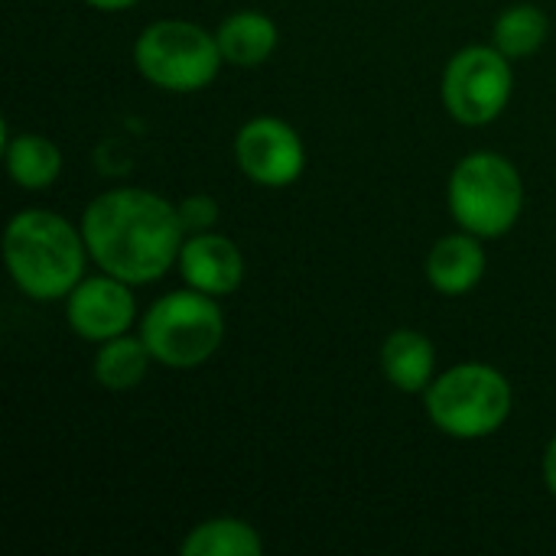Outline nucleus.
<instances>
[{"instance_id": "nucleus-6", "label": "nucleus", "mask_w": 556, "mask_h": 556, "mask_svg": "<svg viewBox=\"0 0 556 556\" xmlns=\"http://www.w3.org/2000/svg\"><path fill=\"white\" fill-rule=\"evenodd\" d=\"M140 339L166 368L205 365L225 339V313L215 296L192 287L160 296L140 319Z\"/></svg>"}, {"instance_id": "nucleus-9", "label": "nucleus", "mask_w": 556, "mask_h": 556, "mask_svg": "<svg viewBox=\"0 0 556 556\" xmlns=\"http://www.w3.org/2000/svg\"><path fill=\"white\" fill-rule=\"evenodd\" d=\"M65 319L75 336L85 342H108L114 336L130 332L137 319L134 287L114 274L81 277L78 287L65 296Z\"/></svg>"}, {"instance_id": "nucleus-15", "label": "nucleus", "mask_w": 556, "mask_h": 556, "mask_svg": "<svg viewBox=\"0 0 556 556\" xmlns=\"http://www.w3.org/2000/svg\"><path fill=\"white\" fill-rule=\"evenodd\" d=\"M150 362H153V355H150L147 342L140 339V332L137 336L124 332V336H114L98 345L91 375L108 391H130L147 378Z\"/></svg>"}, {"instance_id": "nucleus-1", "label": "nucleus", "mask_w": 556, "mask_h": 556, "mask_svg": "<svg viewBox=\"0 0 556 556\" xmlns=\"http://www.w3.org/2000/svg\"><path fill=\"white\" fill-rule=\"evenodd\" d=\"M81 235L98 270L143 287L176 267L182 248L179 208L137 186L101 192L81 215Z\"/></svg>"}, {"instance_id": "nucleus-17", "label": "nucleus", "mask_w": 556, "mask_h": 556, "mask_svg": "<svg viewBox=\"0 0 556 556\" xmlns=\"http://www.w3.org/2000/svg\"><path fill=\"white\" fill-rule=\"evenodd\" d=\"M551 33V20L538 3H511L498 13L492 26V46L505 52L511 62L534 55Z\"/></svg>"}, {"instance_id": "nucleus-13", "label": "nucleus", "mask_w": 556, "mask_h": 556, "mask_svg": "<svg viewBox=\"0 0 556 556\" xmlns=\"http://www.w3.org/2000/svg\"><path fill=\"white\" fill-rule=\"evenodd\" d=\"M215 39H218L225 65L257 68L274 55V49L280 42V33H277V23L267 13L238 10V13H231V16H225L218 23Z\"/></svg>"}, {"instance_id": "nucleus-2", "label": "nucleus", "mask_w": 556, "mask_h": 556, "mask_svg": "<svg viewBox=\"0 0 556 556\" xmlns=\"http://www.w3.org/2000/svg\"><path fill=\"white\" fill-rule=\"evenodd\" d=\"M91 261L81 225L49 208H23L3 228V264L16 290L36 303L65 300Z\"/></svg>"}, {"instance_id": "nucleus-19", "label": "nucleus", "mask_w": 556, "mask_h": 556, "mask_svg": "<svg viewBox=\"0 0 556 556\" xmlns=\"http://www.w3.org/2000/svg\"><path fill=\"white\" fill-rule=\"evenodd\" d=\"M544 485L556 498V433L554 440L547 443V453H544Z\"/></svg>"}, {"instance_id": "nucleus-3", "label": "nucleus", "mask_w": 556, "mask_h": 556, "mask_svg": "<svg viewBox=\"0 0 556 556\" xmlns=\"http://www.w3.org/2000/svg\"><path fill=\"white\" fill-rule=\"evenodd\" d=\"M430 424L453 440H485L498 433L515 407L508 378L485 362H463L433 378L424 391Z\"/></svg>"}, {"instance_id": "nucleus-4", "label": "nucleus", "mask_w": 556, "mask_h": 556, "mask_svg": "<svg viewBox=\"0 0 556 556\" xmlns=\"http://www.w3.org/2000/svg\"><path fill=\"white\" fill-rule=\"evenodd\" d=\"M446 202L453 222L489 241L508 235L525 212V182L518 166L492 150L463 156L446 186Z\"/></svg>"}, {"instance_id": "nucleus-16", "label": "nucleus", "mask_w": 556, "mask_h": 556, "mask_svg": "<svg viewBox=\"0 0 556 556\" xmlns=\"http://www.w3.org/2000/svg\"><path fill=\"white\" fill-rule=\"evenodd\" d=\"M264 541L254 525L241 518H212L195 525L179 544L182 556H257Z\"/></svg>"}, {"instance_id": "nucleus-8", "label": "nucleus", "mask_w": 556, "mask_h": 556, "mask_svg": "<svg viewBox=\"0 0 556 556\" xmlns=\"http://www.w3.org/2000/svg\"><path fill=\"white\" fill-rule=\"evenodd\" d=\"M235 160H238V169L251 182H257L264 189H283L303 176L306 147L287 121L261 114V117H251L238 130Z\"/></svg>"}, {"instance_id": "nucleus-5", "label": "nucleus", "mask_w": 556, "mask_h": 556, "mask_svg": "<svg viewBox=\"0 0 556 556\" xmlns=\"http://www.w3.org/2000/svg\"><path fill=\"white\" fill-rule=\"evenodd\" d=\"M137 72L163 91L192 94L215 81L225 65L215 33L192 20H156L147 23L134 42Z\"/></svg>"}, {"instance_id": "nucleus-14", "label": "nucleus", "mask_w": 556, "mask_h": 556, "mask_svg": "<svg viewBox=\"0 0 556 556\" xmlns=\"http://www.w3.org/2000/svg\"><path fill=\"white\" fill-rule=\"evenodd\" d=\"M3 163L20 189H49L62 173V150L46 134H10L3 130Z\"/></svg>"}, {"instance_id": "nucleus-20", "label": "nucleus", "mask_w": 556, "mask_h": 556, "mask_svg": "<svg viewBox=\"0 0 556 556\" xmlns=\"http://www.w3.org/2000/svg\"><path fill=\"white\" fill-rule=\"evenodd\" d=\"M91 10H101V13H121V10H130L134 3L140 0H85Z\"/></svg>"}, {"instance_id": "nucleus-18", "label": "nucleus", "mask_w": 556, "mask_h": 556, "mask_svg": "<svg viewBox=\"0 0 556 556\" xmlns=\"http://www.w3.org/2000/svg\"><path fill=\"white\" fill-rule=\"evenodd\" d=\"M179 218H182V228L189 231V235H199V231H212V225L218 222V202L212 199V195H205V192H192V195H186L179 205Z\"/></svg>"}, {"instance_id": "nucleus-7", "label": "nucleus", "mask_w": 556, "mask_h": 556, "mask_svg": "<svg viewBox=\"0 0 556 556\" xmlns=\"http://www.w3.org/2000/svg\"><path fill=\"white\" fill-rule=\"evenodd\" d=\"M515 91V68L495 46H466L443 68V104L463 127H485L502 117Z\"/></svg>"}, {"instance_id": "nucleus-11", "label": "nucleus", "mask_w": 556, "mask_h": 556, "mask_svg": "<svg viewBox=\"0 0 556 556\" xmlns=\"http://www.w3.org/2000/svg\"><path fill=\"white\" fill-rule=\"evenodd\" d=\"M489 267V254L482 238L469 231H456L440 238L427 254V280L440 296H466L472 293Z\"/></svg>"}, {"instance_id": "nucleus-12", "label": "nucleus", "mask_w": 556, "mask_h": 556, "mask_svg": "<svg viewBox=\"0 0 556 556\" xmlns=\"http://www.w3.org/2000/svg\"><path fill=\"white\" fill-rule=\"evenodd\" d=\"M381 375L404 394H424L437 378V349L417 329H397L381 345Z\"/></svg>"}, {"instance_id": "nucleus-10", "label": "nucleus", "mask_w": 556, "mask_h": 556, "mask_svg": "<svg viewBox=\"0 0 556 556\" xmlns=\"http://www.w3.org/2000/svg\"><path fill=\"white\" fill-rule=\"evenodd\" d=\"M176 270L186 280V287L218 300V296H231L241 287L244 254L231 238L218 231H199L182 241Z\"/></svg>"}]
</instances>
